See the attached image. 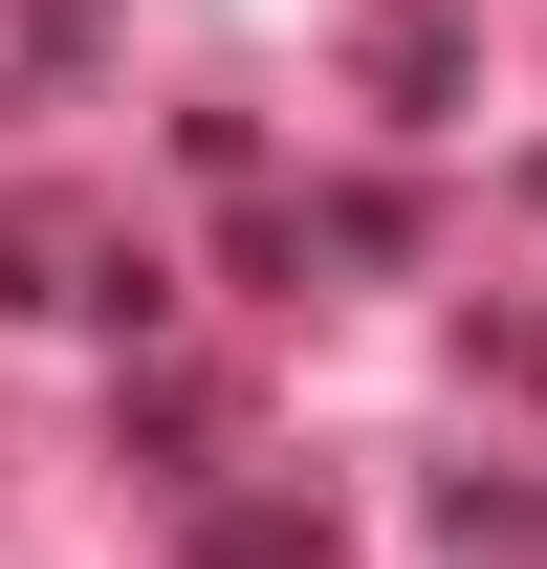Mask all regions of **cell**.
Returning <instances> with one entry per match:
<instances>
[{"label": "cell", "instance_id": "cell-5", "mask_svg": "<svg viewBox=\"0 0 547 569\" xmlns=\"http://www.w3.org/2000/svg\"><path fill=\"white\" fill-rule=\"evenodd\" d=\"M481 372H504V395H547V307H481Z\"/></svg>", "mask_w": 547, "mask_h": 569}, {"label": "cell", "instance_id": "cell-2", "mask_svg": "<svg viewBox=\"0 0 547 569\" xmlns=\"http://www.w3.org/2000/svg\"><path fill=\"white\" fill-rule=\"evenodd\" d=\"M176 569H329V503L307 482H219L198 526H176Z\"/></svg>", "mask_w": 547, "mask_h": 569}, {"label": "cell", "instance_id": "cell-4", "mask_svg": "<svg viewBox=\"0 0 547 569\" xmlns=\"http://www.w3.org/2000/svg\"><path fill=\"white\" fill-rule=\"evenodd\" d=\"M0 307H67V219L44 198H0Z\"/></svg>", "mask_w": 547, "mask_h": 569}, {"label": "cell", "instance_id": "cell-1", "mask_svg": "<svg viewBox=\"0 0 547 569\" xmlns=\"http://www.w3.org/2000/svg\"><path fill=\"white\" fill-rule=\"evenodd\" d=\"M350 88H372L395 132H460V88H481V44L438 22V0H372V22H350Z\"/></svg>", "mask_w": 547, "mask_h": 569}, {"label": "cell", "instance_id": "cell-3", "mask_svg": "<svg viewBox=\"0 0 547 569\" xmlns=\"http://www.w3.org/2000/svg\"><path fill=\"white\" fill-rule=\"evenodd\" d=\"M438 526H460V548H547V482H481V460H460V482H438Z\"/></svg>", "mask_w": 547, "mask_h": 569}]
</instances>
